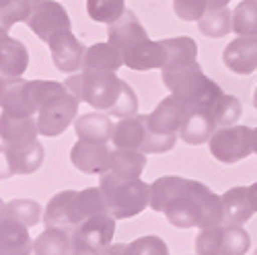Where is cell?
<instances>
[{
	"instance_id": "20",
	"label": "cell",
	"mask_w": 257,
	"mask_h": 255,
	"mask_svg": "<svg viewBox=\"0 0 257 255\" xmlns=\"http://www.w3.org/2000/svg\"><path fill=\"white\" fill-rule=\"evenodd\" d=\"M39 136L37 117H19L0 111V140L9 146H23Z\"/></svg>"
},
{
	"instance_id": "32",
	"label": "cell",
	"mask_w": 257,
	"mask_h": 255,
	"mask_svg": "<svg viewBox=\"0 0 257 255\" xmlns=\"http://www.w3.org/2000/svg\"><path fill=\"white\" fill-rule=\"evenodd\" d=\"M232 31L245 37H257V0H243L232 11Z\"/></svg>"
},
{
	"instance_id": "34",
	"label": "cell",
	"mask_w": 257,
	"mask_h": 255,
	"mask_svg": "<svg viewBox=\"0 0 257 255\" xmlns=\"http://www.w3.org/2000/svg\"><path fill=\"white\" fill-rule=\"evenodd\" d=\"M87 13L95 23L111 25L125 13V0H87Z\"/></svg>"
},
{
	"instance_id": "48",
	"label": "cell",
	"mask_w": 257,
	"mask_h": 255,
	"mask_svg": "<svg viewBox=\"0 0 257 255\" xmlns=\"http://www.w3.org/2000/svg\"><path fill=\"white\" fill-rule=\"evenodd\" d=\"M196 255H198V253H196Z\"/></svg>"
},
{
	"instance_id": "37",
	"label": "cell",
	"mask_w": 257,
	"mask_h": 255,
	"mask_svg": "<svg viewBox=\"0 0 257 255\" xmlns=\"http://www.w3.org/2000/svg\"><path fill=\"white\" fill-rule=\"evenodd\" d=\"M224 255H245L251 249V237L243 226H224L222 235Z\"/></svg>"
},
{
	"instance_id": "40",
	"label": "cell",
	"mask_w": 257,
	"mask_h": 255,
	"mask_svg": "<svg viewBox=\"0 0 257 255\" xmlns=\"http://www.w3.org/2000/svg\"><path fill=\"white\" fill-rule=\"evenodd\" d=\"M13 175H17L15 163H13V151L9 144L0 142V179H9Z\"/></svg>"
},
{
	"instance_id": "15",
	"label": "cell",
	"mask_w": 257,
	"mask_h": 255,
	"mask_svg": "<svg viewBox=\"0 0 257 255\" xmlns=\"http://www.w3.org/2000/svg\"><path fill=\"white\" fill-rule=\"evenodd\" d=\"M0 109H3L5 113L19 115V117L37 115V101H35L31 80L11 78L9 87L3 95V101H0Z\"/></svg>"
},
{
	"instance_id": "31",
	"label": "cell",
	"mask_w": 257,
	"mask_h": 255,
	"mask_svg": "<svg viewBox=\"0 0 257 255\" xmlns=\"http://www.w3.org/2000/svg\"><path fill=\"white\" fill-rule=\"evenodd\" d=\"M3 216H9L25 226H35L41 218V206L35 200H27V198H19V200H11L5 204Z\"/></svg>"
},
{
	"instance_id": "26",
	"label": "cell",
	"mask_w": 257,
	"mask_h": 255,
	"mask_svg": "<svg viewBox=\"0 0 257 255\" xmlns=\"http://www.w3.org/2000/svg\"><path fill=\"white\" fill-rule=\"evenodd\" d=\"M33 255H74L70 230L46 228L33 241Z\"/></svg>"
},
{
	"instance_id": "42",
	"label": "cell",
	"mask_w": 257,
	"mask_h": 255,
	"mask_svg": "<svg viewBox=\"0 0 257 255\" xmlns=\"http://www.w3.org/2000/svg\"><path fill=\"white\" fill-rule=\"evenodd\" d=\"M249 198H251V204H253V208L257 212V181L253 185H249Z\"/></svg>"
},
{
	"instance_id": "19",
	"label": "cell",
	"mask_w": 257,
	"mask_h": 255,
	"mask_svg": "<svg viewBox=\"0 0 257 255\" xmlns=\"http://www.w3.org/2000/svg\"><path fill=\"white\" fill-rule=\"evenodd\" d=\"M222 224L224 226H245L255 208L249 198V187H230L222 194Z\"/></svg>"
},
{
	"instance_id": "39",
	"label": "cell",
	"mask_w": 257,
	"mask_h": 255,
	"mask_svg": "<svg viewBox=\"0 0 257 255\" xmlns=\"http://www.w3.org/2000/svg\"><path fill=\"white\" fill-rule=\"evenodd\" d=\"M173 11L181 21H200L208 11V0H173Z\"/></svg>"
},
{
	"instance_id": "18",
	"label": "cell",
	"mask_w": 257,
	"mask_h": 255,
	"mask_svg": "<svg viewBox=\"0 0 257 255\" xmlns=\"http://www.w3.org/2000/svg\"><path fill=\"white\" fill-rule=\"evenodd\" d=\"M113 121L111 115L105 111H91V113H82L74 119V132L78 140L84 142H93V144H107L111 142L113 134Z\"/></svg>"
},
{
	"instance_id": "41",
	"label": "cell",
	"mask_w": 257,
	"mask_h": 255,
	"mask_svg": "<svg viewBox=\"0 0 257 255\" xmlns=\"http://www.w3.org/2000/svg\"><path fill=\"white\" fill-rule=\"evenodd\" d=\"M228 3L230 0H208V11L210 9H224V7H228Z\"/></svg>"
},
{
	"instance_id": "14",
	"label": "cell",
	"mask_w": 257,
	"mask_h": 255,
	"mask_svg": "<svg viewBox=\"0 0 257 255\" xmlns=\"http://www.w3.org/2000/svg\"><path fill=\"white\" fill-rule=\"evenodd\" d=\"M224 66L234 74H253L257 70V37L239 35L222 52Z\"/></svg>"
},
{
	"instance_id": "46",
	"label": "cell",
	"mask_w": 257,
	"mask_h": 255,
	"mask_svg": "<svg viewBox=\"0 0 257 255\" xmlns=\"http://www.w3.org/2000/svg\"><path fill=\"white\" fill-rule=\"evenodd\" d=\"M3 210H5V202L0 200V216H3Z\"/></svg>"
},
{
	"instance_id": "25",
	"label": "cell",
	"mask_w": 257,
	"mask_h": 255,
	"mask_svg": "<svg viewBox=\"0 0 257 255\" xmlns=\"http://www.w3.org/2000/svg\"><path fill=\"white\" fill-rule=\"evenodd\" d=\"M146 167V155L140 151H127V148H115L111 151V159H109V167L107 171L115 173L119 177H127V179H138Z\"/></svg>"
},
{
	"instance_id": "29",
	"label": "cell",
	"mask_w": 257,
	"mask_h": 255,
	"mask_svg": "<svg viewBox=\"0 0 257 255\" xmlns=\"http://www.w3.org/2000/svg\"><path fill=\"white\" fill-rule=\"evenodd\" d=\"M198 27H200L202 35L212 37V39H220L232 31V11H228V7L210 9L198 21Z\"/></svg>"
},
{
	"instance_id": "38",
	"label": "cell",
	"mask_w": 257,
	"mask_h": 255,
	"mask_svg": "<svg viewBox=\"0 0 257 255\" xmlns=\"http://www.w3.org/2000/svg\"><path fill=\"white\" fill-rule=\"evenodd\" d=\"M107 113H109L111 117H119V119L138 115V97H136L134 89H132L125 80H123V84H121V93H119L115 105H113V107L107 111Z\"/></svg>"
},
{
	"instance_id": "6",
	"label": "cell",
	"mask_w": 257,
	"mask_h": 255,
	"mask_svg": "<svg viewBox=\"0 0 257 255\" xmlns=\"http://www.w3.org/2000/svg\"><path fill=\"white\" fill-rule=\"evenodd\" d=\"M115 218L111 214H99L84 220L72 230L74 255H105L113 245Z\"/></svg>"
},
{
	"instance_id": "13",
	"label": "cell",
	"mask_w": 257,
	"mask_h": 255,
	"mask_svg": "<svg viewBox=\"0 0 257 255\" xmlns=\"http://www.w3.org/2000/svg\"><path fill=\"white\" fill-rule=\"evenodd\" d=\"M109 159H111V148L107 144L76 140L70 151L72 165L80 173H87V175H103L107 171V167H109Z\"/></svg>"
},
{
	"instance_id": "3",
	"label": "cell",
	"mask_w": 257,
	"mask_h": 255,
	"mask_svg": "<svg viewBox=\"0 0 257 255\" xmlns=\"http://www.w3.org/2000/svg\"><path fill=\"white\" fill-rule=\"evenodd\" d=\"M163 84L189 107L212 109V105L222 95V89L212 78H208L198 62L175 70H163Z\"/></svg>"
},
{
	"instance_id": "44",
	"label": "cell",
	"mask_w": 257,
	"mask_h": 255,
	"mask_svg": "<svg viewBox=\"0 0 257 255\" xmlns=\"http://www.w3.org/2000/svg\"><path fill=\"white\" fill-rule=\"evenodd\" d=\"M253 153L257 155V128H253Z\"/></svg>"
},
{
	"instance_id": "7",
	"label": "cell",
	"mask_w": 257,
	"mask_h": 255,
	"mask_svg": "<svg viewBox=\"0 0 257 255\" xmlns=\"http://www.w3.org/2000/svg\"><path fill=\"white\" fill-rule=\"evenodd\" d=\"M78 105L80 99L68 91H62L54 97H50L37 111V125H39V134L41 136H60L74 119L78 117Z\"/></svg>"
},
{
	"instance_id": "21",
	"label": "cell",
	"mask_w": 257,
	"mask_h": 255,
	"mask_svg": "<svg viewBox=\"0 0 257 255\" xmlns=\"http://www.w3.org/2000/svg\"><path fill=\"white\" fill-rule=\"evenodd\" d=\"M33 241L29 226L9 216H0V255H31Z\"/></svg>"
},
{
	"instance_id": "45",
	"label": "cell",
	"mask_w": 257,
	"mask_h": 255,
	"mask_svg": "<svg viewBox=\"0 0 257 255\" xmlns=\"http://www.w3.org/2000/svg\"><path fill=\"white\" fill-rule=\"evenodd\" d=\"M253 105H255V109H257V89H255V93H253Z\"/></svg>"
},
{
	"instance_id": "24",
	"label": "cell",
	"mask_w": 257,
	"mask_h": 255,
	"mask_svg": "<svg viewBox=\"0 0 257 255\" xmlns=\"http://www.w3.org/2000/svg\"><path fill=\"white\" fill-rule=\"evenodd\" d=\"M161 46L165 50V68L163 70H175L189 64L198 62V44L191 37H169L161 39Z\"/></svg>"
},
{
	"instance_id": "11",
	"label": "cell",
	"mask_w": 257,
	"mask_h": 255,
	"mask_svg": "<svg viewBox=\"0 0 257 255\" xmlns=\"http://www.w3.org/2000/svg\"><path fill=\"white\" fill-rule=\"evenodd\" d=\"M189 109H191L189 105L179 101L175 95H169L146 115L148 128L157 134H175L177 136Z\"/></svg>"
},
{
	"instance_id": "16",
	"label": "cell",
	"mask_w": 257,
	"mask_h": 255,
	"mask_svg": "<svg viewBox=\"0 0 257 255\" xmlns=\"http://www.w3.org/2000/svg\"><path fill=\"white\" fill-rule=\"evenodd\" d=\"M29 66V52L23 41L9 35V29L0 27V74L21 78Z\"/></svg>"
},
{
	"instance_id": "2",
	"label": "cell",
	"mask_w": 257,
	"mask_h": 255,
	"mask_svg": "<svg viewBox=\"0 0 257 255\" xmlns=\"http://www.w3.org/2000/svg\"><path fill=\"white\" fill-rule=\"evenodd\" d=\"M107 41L121 52L123 64L132 70H153L165 68V50L161 41H153L146 29L132 11H127L115 21L107 25Z\"/></svg>"
},
{
	"instance_id": "47",
	"label": "cell",
	"mask_w": 257,
	"mask_h": 255,
	"mask_svg": "<svg viewBox=\"0 0 257 255\" xmlns=\"http://www.w3.org/2000/svg\"><path fill=\"white\" fill-rule=\"evenodd\" d=\"M255 255H257V251H255Z\"/></svg>"
},
{
	"instance_id": "22",
	"label": "cell",
	"mask_w": 257,
	"mask_h": 255,
	"mask_svg": "<svg viewBox=\"0 0 257 255\" xmlns=\"http://www.w3.org/2000/svg\"><path fill=\"white\" fill-rule=\"evenodd\" d=\"M218 130L216 121H214L210 109H204V107H191L181 130H179V138L185 142V144H191V146H200L204 142H210L212 134Z\"/></svg>"
},
{
	"instance_id": "1",
	"label": "cell",
	"mask_w": 257,
	"mask_h": 255,
	"mask_svg": "<svg viewBox=\"0 0 257 255\" xmlns=\"http://www.w3.org/2000/svg\"><path fill=\"white\" fill-rule=\"evenodd\" d=\"M151 208L163 212L177 228H208L222 224V196L202 181L165 175L151 183Z\"/></svg>"
},
{
	"instance_id": "30",
	"label": "cell",
	"mask_w": 257,
	"mask_h": 255,
	"mask_svg": "<svg viewBox=\"0 0 257 255\" xmlns=\"http://www.w3.org/2000/svg\"><path fill=\"white\" fill-rule=\"evenodd\" d=\"M76 212H78V218H80V224L84 220H89L93 216H99V214H109L107 210V202L103 198V191L101 187H87L82 191H76Z\"/></svg>"
},
{
	"instance_id": "9",
	"label": "cell",
	"mask_w": 257,
	"mask_h": 255,
	"mask_svg": "<svg viewBox=\"0 0 257 255\" xmlns=\"http://www.w3.org/2000/svg\"><path fill=\"white\" fill-rule=\"evenodd\" d=\"M25 23L46 44L58 31L72 27L68 11L56 0H31V11Z\"/></svg>"
},
{
	"instance_id": "43",
	"label": "cell",
	"mask_w": 257,
	"mask_h": 255,
	"mask_svg": "<svg viewBox=\"0 0 257 255\" xmlns=\"http://www.w3.org/2000/svg\"><path fill=\"white\" fill-rule=\"evenodd\" d=\"M9 82H11L9 76L0 74V101H3V95H5V91H7V87H9Z\"/></svg>"
},
{
	"instance_id": "10",
	"label": "cell",
	"mask_w": 257,
	"mask_h": 255,
	"mask_svg": "<svg viewBox=\"0 0 257 255\" xmlns=\"http://www.w3.org/2000/svg\"><path fill=\"white\" fill-rule=\"evenodd\" d=\"M48 46L52 52V60L60 72L74 74L82 70V60H84V54H87V46L70 29L58 31L48 41Z\"/></svg>"
},
{
	"instance_id": "28",
	"label": "cell",
	"mask_w": 257,
	"mask_h": 255,
	"mask_svg": "<svg viewBox=\"0 0 257 255\" xmlns=\"http://www.w3.org/2000/svg\"><path fill=\"white\" fill-rule=\"evenodd\" d=\"M105 255H169L167 243L157 235L138 237L130 245L115 243L105 251Z\"/></svg>"
},
{
	"instance_id": "36",
	"label": "cell",
	"mask_w": 257,
	"mask_h": 255,
	"mask_svg": "<svg viewBox=\"0 0 257 255\" xmlns=\"http://www.w3.org/2000/svg\"><path fill=\"white\" fill-rule=\"evenodd\" d=\"M31 0H0V27H13L29 17Z\"/></svg>"
},
{
	"instance_id": "33",
	"label": "cell",
	"mask_w": 257,
	"mask_h": 255,
	"mask_svg": "<svg viewBox=\"0 0 257 255\" xmlns=\"http://www.w3.org/2000/svg\"><path fill=\"white\" fill-rule=\"evenodd\" d=\"M241 111H243L241 101L234 95H226V93H222L218 97V101L214 103L212 109H210V113H212V117H214V121H216L218 128L234 125L237 119L241 117Z\"/></svg>"
},
{
	"instance_id": "5",
	"label": "cell",
	"mask_w": 257,
	"mask_h": 255,
	"mask_svg": "<svg viewBox=\"0 0 257 255\" xmlns=\"http://www.w3.org/2000/svg\"><path fill=\"white\" fill-rule=\"evenodd\" d=\"M64 84L68 87L70 93H74L82 103H89L97 111H109L119 93L123 80L115 72H84L70 74Z\"/></svg>"
},
{
	"instance_id": "27",
	"label": "cell",
	"mask_w": 257,
	"mask_h": 255,
	"mask_svg": "<svg viewBox=\"0 0 257 255\" xmlns=\"http://www.w3.org/2000/svg\"><path fill=\"white\" fill-rule=\"evenodd\" d=\"M13 151V163H15V173L17 175H31L44 165L46 151L39 144V140H33L23 146H11Z\"/></svg>"
},
{
	"instance_id": "4",
	"label": "cell",
	"mask_w": 257,
	"mask_h": 255,
	"mask_svg": "<svg viewBox=\"0 0 257 255\" xmlns=\"http://www.w3.org/2000/svg\"><path fill=\"white\" fill-rule=\"evenodd\" d=\"M99 187L107 202V210L115 220L138 216L146 206H151V185L138 179L119 177L105 171L99 177Z\"/></svg>"
},
{
	"instance_id": "35",
	"label": "cell",
	"mask_w": 257,
	"mask_h": 255,
	"mask_svg": "<svg viewBox=\"0 0 257 255\" xmlns=\"http://www.w3.org/2000/svg\"><path fill=\"white\" fill-rule=\"evenodd\" d=\"M222 235H224V224L200 228L196 237V253L198 255H224Z\"/></svg>"
},
{
	"instance_id": "12",
	"label": "cell",
	"mask_w": 257,
	"mask_h": 255,
	"mask_svg": "<svg viewBox=\"0 0 257 255\" xmlns=\"http://www.w3.org/2000/svg\"><path fill=\"white\" fill-rule=\"evenodd\" d=\"M41 220H44L46 228H64L72 232L80 224L78 212H76V191L74 189L58 191L48 202Z\"/></svg>"
},
{
	"instance_id": "23",
	"label": "cell",
	"mask_w": 257,
	"mask_h": 255,
	"mask_svg": "<svg viewBox=\"0 0 257 255\" xmlns=\"http://www.w3.org/2000/svg\"><path fill=\"white\" fill-rule=\"evenodd\" d=\"M123 64L121 52L111 44V41H103V44H93L87 48L82 60L84 72H117Z\"/></svg>"
},
{
	"instance_id": "17",
	"label": "cell",
	"mask_w": 257,
	"mask_h": 255,
	"mask_svg": "<svg viewBox=\"0 0 257 255\" xmlns=\"http://www.w3.org/2000/svg\"><path fill=\"white\" fill-rule=\"evenodd\" d=\"M148 121L146 115H132L115 121L113 134H111V144L113 148H127V151H140L146 144L148 138Z\"/></svg>"
},
{
	"instance_id": "8",
	"label": "cell",
	"mask_w": 257,
	"mask_h": 255,
	"mask_svg": "<svg viewBox=\"0 0 257 255\" xmlns=\"http://www.w3.org/2000/svg\"><path fill=\"white\" fill-rule=\"evenodd\" d=\"M208 146H210V155L216 161L224 165L239 163L253 153V130L247 125L218 128L212 134Z\"/></svg>"
}]
</instances>
